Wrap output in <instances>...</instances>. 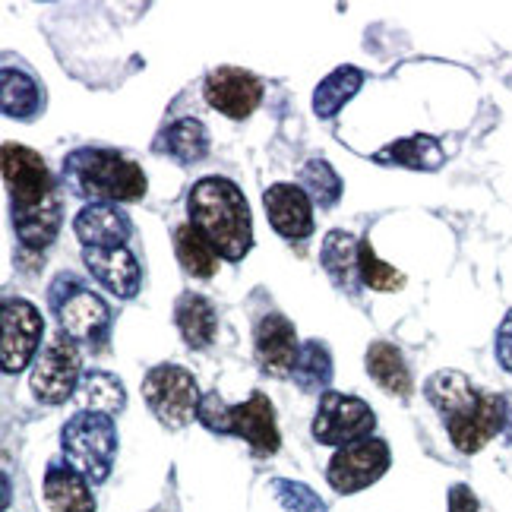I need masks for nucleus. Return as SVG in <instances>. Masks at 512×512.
Returning a JSON list of instances; mask_svg holds the SVG:
<instances>
[{"label":"nucleus","mask_w":512,"mask_h":512,"mask_svg":"<svg viewBox=\"0 0 512 512\" xmlns=\"http://www.w3.org/2000/svg\"><path fill=\"white\" fill-rule=\"evenodd\" d=\"M301 184H304L310 200L317 203L320 209H332L339 203V196H342V177L336 174V168H332L326 159H310L301 168Z\"/></svg>","instance_id":"30"},{"label":"nucleus","mask_w":512,"mask_h":512,"mask_svg":"<svg viewBox=\"0 0 512 512\" xmlns=\"http://www.w3.org/2000/svg\"><path fill=\"white\" fill-rule=\"evenodd\" d=\"M291 377H294V383H298L301 392H307V396L329 392L326 389L332 383V354H329V348L323 342H317V339L304 342Z\"/></svg>","instance_id":"28"},{"label":"nucleus","mask_w":512,"mask_h":512,"mask_svg":"<svg viewBox=\"0 0 512 512\" xmlns=\"http://www.w3.org/2000/svg\"><path fill=\"white\" fill-rule=\"evenodd\" d=\"M373 427H377V415L373 408L358 399V396H345V392H323L317 418H313V437L323 446H351L370 440Z\"/></svg>","instance_id":"9"},{"label":"nucleus","mask_w":512,"mask_h":512,"mask_svg":"<svg viewBox=\"0 0 512 512\" xmlns=\"http://www.w3.org/2000/svg\"><path fill=\"white\" fill-rule=\"evenodd\" d=\"M503 437L512 446V392H506V427H503Z\"/></svg>","instance_id":"35"},{"label":"nucleus","mask_w":512,"mask_h":512,"mask_svg":"<svg viewBox=\"0 0 512 512\" xmlns=\"http://www.w3.org/2000/svg\"><path fill=\"white\" fill-rule=\"evenodd\" d=\"M449 512H478V497L471 494V487L456 484L449 490Z\"/></svg>","instance_id":"34"},{"label":"nucleus","mask_w":512,"mask_h":512,"mask_svg":"<svg viewBox=\"0 0 512 512\" xmlns=\"http://www.w3.org/2000/svg\"><path fill=\"white\" fill-rule=\"evenodd\" d=\"M0 105H4V114L13 117V121H35L45 108V92L38 86L26 70L19 67H4L0 70Z\"/></svg>","instance_id":"22"},{"label":"nucleus","mask_w":512,"mask_h":512,"mask_svg":"<svg viewBox=\"0 0 512 512\" xmlns=\"http://www.w3.org/2000/svg\"><path fill=\"white\" fill-rule=\"evenodd\" d=\"M155 152L171 155L174 162L193 165L209 155V130L196 121V117H184V121H174L155 143Z\"/></svg>","instance_id":"24"},{"label":"nucleus","mask_w":512,"mask_h":512,"mask_svg":"<svg viewBox=\"0 0 512 512\" xmlns=\"http://www.w3.org/2000/svg\"><path fill=\"white\" fill-rule=\"evenodd\" d=\"M45 500L51 512H95L89 481L73 465L51 462L45 471Z\"/></svg>","instance_id":"19"},{"label":"nucleus","mask_w":512,"mask_h":512,"mask_svg":"<svg viewBox=\"0 0 512 512\" xmlns=\"http://www.w3.org/2000/svg\"><path fill=\"white\" fill-rule=\"evenodd\" d=\"M143 399L162 427L181 430L193 421L203 396H200V389H196V380L190 370L177 367V364H159L146 373Z\"/></svg>","instance_id":"7"},{"label":"nucleus","mask_w":512,"mask_h":512,"mask_svg":"<svg viewBox=\"0 0 512 512\" xmlns=\"http://www.w3.org/2000/svg\"><path fill=\"white\" fill-rule=\"evenodd\" d=\"M76 238L86 247H124V241L133 234L130 215L124 209H117L114 203H92L80 209V215L73 219Z\"/></svg>","instance_id":"17"},{"label":"nucleus","mask_w":512,"mask_h":512,"mask_svg":"<svg viewBox=\"0 0 512 512\" xmlns=\"http://www.w3.org/2000/svg\"><path fill=\"white\" fill-rule=\"evenodd\" d=\"M196 421L212 433H222V437H241L256 456H275L282 446L279 427H275V408L260 389L250 392V399L241 405H228L219 392H206L200 408H196Z\"/></svg>","instance_id":"4"},{"label":"nucleus","mask_w":512,"mask_h":512,"mask_svg":"<svg viewBox=\"0 0 512 512\" xmlns=\"http://www.w3.org/2000/svg\"><path fill=\"white\" fill-rule=\"evenodd\" d=\"M83 263L98 279V285H105L114 298L130 301L140 294L143 272H140V263H136V256L127 247H86Z\"/></svg>","instance_id":"14"},{"label":"nucleus","mask_w":512,"mask_h":512,"mask_svg":"<svg viewBox=\"0 0 512 512\" xmlns=\"http://www.w3.org/2000/svg\"><path fill=\"white\" fill-rule=\"evenodd\" d=\"M253 351H256V364L266 373V377L285 380L294 373L298 364V332H294L291 320L282 313H266V317L256 323V336H253Z\"/></svg>","instance_id":"12"},{"label":"nucleus","mask_w":512,"mask_h":512,"mask_svg":"<svg viewBox=\"0 0 512 512\" xmlns=\"http://www.w3.org/2000/svg\"><path fill=\"white\" fill-rule=\"evenodd\" d=\"M424 396L443 415L446 427L462 424L478 411L484 392L471 386V380L462 370H437L433 377L424 383Z\"/></svg>","instance_id":"15"},{"label":"nucleus","mask_w":512,"mask_h":512,"mask_svg":"<svg viewBox=\"0 0 512 512\" xmlns=\"http://www.w3.org/2000/svg\"><path fill=\"white\" fill-rule=\"evenodd\" d=\"M272 494L288 512H326V503L313 494V490L301 481H288V478H275L272 481Z\"/></svg>","instance_id":"32"},{"label":"nucleus","mask_w":512,"mask_h":512,"mask_svg":"<svg viewBox=\"0 0 512 512\" xmlns=\"http://www.w3.org/2000/svg\"><path fill=\"white\" fill-rule=\"evenodd\" d=\"M389 471V446L377 437L351 443L329 459L326 481L336 494H358V490L377 484Z\"/></svg>","instance_id":"10"},{"label":"nucleus","mask_w":512,"mask_h":512,"mask_svg":"<svg viewBox=\"0 0 512 512\" xmlns=\"http://www.w3.org/2000/svg\"><path fill=\"white\" fill-rule=\"evenodd\" d=\"M80 399L86 402L89 411H102V415H114V411H124L127 405V392L124 383L105 370H86L83 383H80Z\"/></svg>","instance_id":"29"},{"label":"nucleus","mask_w":512,"mask_h":512,"mask_svg":"<svg viewBox=\"0 0 512 512\" xmlns=\"http://www.w3.org/2000/svg\"><path fill=\"white\" fill-rule=\"evenodd\" d=\"M190 225L215 247L219 260L241 263L253 247L250 206L241 187L228 177H203L187 196Z\"/></svg>","instance_id":"2"},{"label":"nucleus","mask_w":512,"mask_h":512,"mask_svg":"<svg viewBox=\"0 0 512 512\" xmlns=\"http://www.w3.org/2000/svg\"><path fill=\"white\" fill-rule=\"evenodd\" d=\"M367 373L392 396H411V373L402 351L389 342H373L367 348Z\"/></svg>","instance_id":"25"},{"label":"nucleus","mask_w":512,"mask_h":512,"mask_svg":"<svg viewBox=\"0 0 512 512\" xmlns=\"http://www.w3.org/2000/svg\"><path fill=\"white\" fill-rule=\"evenodd\" d=\"M174 250H177V263L193 279H212L215 269H219V253H215V247L190 222L174 231Z\"/></svg>","instance_id":"27"},{"label":"nucleus","mask_w":512,"mask_h":512,"mask_svg":"<svg viewBox=\"0 0 512 512\" xmlns=\"http://www.w3.org/2000/svg\"><path fill=\"white\" fill-rule=\"evenodd\" d=\"M506 427V396H497V392H484V399L478 405V411L471 415L468 421L456 424V427H446L449 430V440L459 452L471 456V452L484 449L490 440L503 433Z\"/></svg>","instance_id":"18"},{"label":"nucleus","mask_w":512,"mask_h":512,"mask_svg":"<svg viewBox=\"0 0 512 512\" xmlns=\"http://www.w3.org/2000/svg\"><path fill=\"white\" fill-rule=\"evenodd\" d=\"M64 184L92 203H136L146 196L143 168L114 149H73L64 159Z\"/></svg>","instance_id":"3"},{"label":"nucleus","mask_w":512,"mask_h":512,"mask_svg":"<svg viewBox=\"0 0 512 512\" xmlns=\"http://www.w3.org/2000/svg\"><path fill=\"white\" fill-rule=\"evenodd\" d=\"M61 449L67 465H73L86 481L102 484L108 481L114 459H117V427L111 415L102 411H76L61 427Z\"/></svg>","instance_id":"5"},{"label":"nucleus","mask_w":512,"mask_h":512,"mask_svg":"<svg viewBox=\"0 0 512 512\" xmlns=\"http://www.w3.org/2000/svg\"><path fill=\"white\" fill-rule=\"evenodd\" d=\"M443 146L433 140V136H408V140L389 143L386 149H380L373 155L377 165H399V168H411V171H437L443 165Z\"/></svg>","instance_id":"23"},{"label":"nucleus","mask_w":512,"mask_h":512,"mask_svg":"<svg viewBox=\"0 0 512 512\" xmlns=\"http://www.w3.org/2000/svg\"><path fill=\"white\" fill-rule=\"evenodd\" d=\"M323 269L332 285L354 294L361 282V241H354L348 231H329L320 250Z\"/></svg>","instance_id":"20"},{"label":"nucleus","mask_w":512,"mask_h":512,"mask_svg":"<svg viewBox=\"0 0 512 512\" xmlns=\"http://www.w3.org/2000/svg\"><path fill=\"white\" fill-rule=\"evenodd\" d=\"M4 181L10 190V212H13V231L23 247L45 250L54 244L64 219L61 190L38 152L4 143Z\"/></svg>","instance_id":"1"},{"label":"nucleus","mask_w":512,"mask_h":512,"mask_svg":"<svg viewBox=\"0 0 512 512\" xmlns=\"http://www.w3.org/2000/svg\"><path fill=\"white\" fill-rule=\"evenodd\" d=\"M0 323H4V339H0V364H4V373L26 370L29 361L35 358L38 342L45 336L42 313L23 298H4Z\"/></svg>","instance_id":"11"},{"label":"nucleus","mask_w":512,"mask_h":512,"mask_svg":"<svg viewBox=\"0 0 512 512\" xmlns=\"http://www.w3.org/2000/svg\"><path fill=\"white\" fill-rule=\"evenodd\" d=\"M174 323L181 329V336L190 348H209L215 332H219V313H215L212 301L203 294L184 291L174 304Z\"/></svg>","instance_id":"21"},{"label":"nucleus","mask_w":512,"mask_h":512,"mask_svg":"<svg viewBox=\"0 0 512 512\" xmlns=\"http://www.w3.org/2000/svg\"><path fill=\"white\" fill-rule=\"evenodd\" d=\"M361 86H364V73L358 67H351V64L339 67L317 86V92H313V111H317L320 121H332Z\"/></svg>","instance_id":"26"},{"label":"nucleus","mask_w":512,"mask_h":512,"mask_svg":"<svg viewBox=\"0 0 512 512\" xmlns=\"http://www.w3.org/2000/svg\"><path fill=\"white\" fill-rule=\"evenodd\" d=\"M361 282L370 291H399L405 285V275L396 266L383 263L380 256L373 253V247L364 241L361 244Z\"/></svg>","instance_id":"31"},{"label":"nucleus","mask_w":512,"mask_h":512,"mask_svg":"<svg viewBox=\"0 0 512 512\" xmlns=\"http://www.w3.org/2000/svg\"><path fill=\"white\" fill-rule=\"evenodd\" d=\"M83 383V358L76 342L61 332L54 336L35 358V370H32V392L38 402L45 405H64L67 399H73L80 392Z\"/></svg>","instance_id":"8"},{"label":"nucleus","mask_w":512,"mask_h":512,"mask_svg":"<svg viewBox=\"0 0 512 512\" xmlns=\"http://www.w3.org/2000/svg\"><path fill=\"white\" fill-rule=\"evenodd\" d=\"M51 307L57 313V320H61V329L73 342L95 345V348L105 345L111 329V310L98 294L83 288L70 275H61L51 285Z\"/></svg>","instance_id":"6"},{"label":"nucleus","mask_w":512,"mask_h":512,"mask_svg":"<svg viewBox=\"0 0 512 512\" xmlns=\"http://www.w3.org/2000/svg\"><path fill=\"white\" fill-rule=\"evenodd\" d=\"M206 102L231 121H244L263 102V83L241 67H219L206 76Z\"/></svg>","instance_id":"13"},{"label":"nucleus","mask_w":512,"mask_h":512,"mask_svg":"<svg viewBox=\"0 0 512 512\" xmlns=\"http://www.w3.org/2000/svg\"><path fill=\"white\" fill-rule=\"evenodd\" d=\"M497 361L503 370L512 373V310L506 313V320L497 329Z\"/></svg>","instance_id":"33"},{"label":"nucleus","mask_w":512,"mask_h":512,"mask_svg":"<svg viewBox=\"0 0 512 512\" xmlns=\"http://www.w3.org/2000/svg\"><path fill=\"white\" fill-rule=\"evenodd\" d=\"M509 86H512V80H509Z\"/></svg>","instance_id":"36"},{"label":"nucleus","mask_w":512,"mask_h":512,"mask_svg":"<svg viewBox=\"0 0 512 512\" xmlns=\"http://www.w3.org/2000/svg\"><path fill=\"white\" fill-rule=\"evenodd\" d=\"M263 206L272 228L285 241H304L313 234V209L310 196L298 184H272L263 196Z\"/></svg>","instance_id":"16"}]
</instances>
